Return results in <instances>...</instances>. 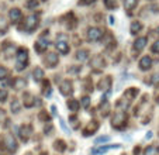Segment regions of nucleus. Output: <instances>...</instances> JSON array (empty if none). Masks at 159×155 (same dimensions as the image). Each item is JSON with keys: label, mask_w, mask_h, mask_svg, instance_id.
Wrapping results in <instances>:
<instances>
[{"label": "nucleus", "mask_w": 159, "mask_h": 155, "mask_svg": "<svg viewBox=\"0 0 159 155\" xmlns=\"http://www.w3.org/2000/svg\"><path fill=\"white\" fill-rule=\"evenodd\" d=\"M54 149L55 151H58V152H63L66 149V144L63 143L62 140H57L54 143Z\"/></svg>", "instance_id": "nucleus-22"}, {"label": "nucleus", "mask_w": 159, "mask_h": 155, "mask_svg": "<svg viewBox=\"0 0 159 155\" xmlns=\"http://www.w3.org/2000/svg\"><path fill=\"white\" fill-rule=\"evenodd\" d=\"M51 111H52V114H55V113H57V107H55L54 105L51 106Z\"/></svg>", "instance_id": "nucleus-43"}, {"label": "nucleus", "mask_w": 159, "mask_h": 155, "mask_svg": "<svg viewBox=\"0 0 159 155\" xmlns=\"http://www.w3.org/2000/svg\"><path fill=\"white\" fill-rule=\"evenodd\" d=\"M151 49H152V52H155V54H158L159 52V41L153 42V45L151 47Z\"/></svg>", "instance_id": "nucleus-37"}, {"label": "nucleus", "mask_w": 159, "mask_h": 155, "mask_svg": "<svg viewBox=\"0 0 159 155\" xmlns=\"http://www.w3.org/2000/svg\"><path fill=\"white\" fill-rule=\"evenodd\" d=\"M25 85H27V82L23 79V78H17L14 82H13V87H14L16 90H21V89H24Z\"/></svg>", "instance_id": "nucleus-19"}, {"label": "nucleus", "mask_w": 159, "mask_h": 155, "mask_svg": "<svg viewBox=\"0 0 159 155\" xmlns=\"http://www.w3.org/2000/svg\"><path fill=\"white\" fill-rule=\"evenodd\" d=\"M44 131L47 133V134H48V133H51L52 131V125L51 124H47V125H45V128H44Z\"/></svg>", "instance_id": "nucleus-40"}, {"label": "nucleus", "mask_w": 159, "mask_h": 155, "mask_svg": "<svg viewBox=\"0 0 159 155\" xmlns=\"http://www.w3.org/2000/svg\"><path fill=\"white\" fill-rule=\"evenodd\" d=\"M10 109H11L13 113H18V111H20V101H18L17 99H13L11 105H10Z\"/></svg>", "instance_id": "nucleus-29"}, {"label": "nucleus", "mask_w": 159, "mask_h": 155, "mask_svg": "<svg viewBox=\"0 0 159 155\" xmlns=\"http://www.w3.org/2000/svg\"><path fill=\"white\" fill-rule=\"evenodd\" d=\"M9 17L13 23H17V21L21 18V10L20 9H11L9 12Z\"/></svg>", "instance_id": "nucleus-13"}, {"label": "nucleus", "mask_w": 159, "mask_h": 155, "mask_svg": "<svg viewBox=\"0 0 159 155\" xmlns=\"http://www.w3.org/2000/svg\"><path fill=\"white\" fill-rule=\"evenodd\" d=\"M9 30V23L4 20V17L0 16V34H6Z\"/></svg>", "instance_id": "nucleus-25"}, {"label": "nucleus", "mask_w": 159, "mask_h": 155, "mask_svg": "<svg viewBox=\"0 0 159 155\" xmlns=\"http://www.w3.org/2000/svg\"><path fill=\"white\" fill-rule=\"evenodd\" d=\"M18 134H20L21 141H24V143H27V141L31 138V135H33V128H31V125L24 124L23 127L20 128V131H18Z\"/></svg>", "instance_id": "nucleus-6"}, {"label": "nucleus", "mask_w": 159, "mask_h": 155, "mask_svg": "<svg viewBox=\"0 0 159 155\" xmlns=\"http://www.w3.org/2000/svg\"><path fill=\"white\" fill-rule=\"evenodd\" d=\"M141 28H142V24L139 23V21H132L129 30H131V34H137L141 31Z\"/></svg>", "instance_id": "nucleus-26"}, {"label": "nucleus", "mask_w": 159, "mask_h": 155, "mask_svg": "<svg viewBox=\"0 0 159 155\" xmlns=\"http://www.w3.org/2000/svg\"><path fill=\"white\" fill-rule=\"evenodd\" d=\"M158 103H159V99H158Z\"/></svg>", "instance_id": "nucleus-46"}, {"label": "nucleus", "mask_w": 159, "mask_h": 155, "mask_svg": "<svg viewBox=\"0 0 159 155\" xmlns=\"http://www.w3.org/2000/svg\"><path fill=\"white\" fill-rule=\"evenodd\" d=\"M94 0H79V4H82V6H86V4H90L93 3Z\"/></svg>", "instance_id": "nucleus-38"}, {"label": "nucleus", "mask_w": 159, "mask_h": 155, "mask_svg": "<svg viewBox=\"0 0 159 155\" xmlns=\"http://www.w3.org/2000/svg\"><path fill=\"white\" fill-rule=\"evenodd\" d=\"M34 100H35V97H34L31 93H24V106L25 107H33Z\"/></svg>", "instance_id": "nucleus-21"}, {"label": "nucleus", "mask_w": 159, "mask_h": 155, "mask_svg": "<svg viewBox=\"0 0 159 155\" xmlns=\"http://www.w3.org/2000/svg\"><path fill=\"white\" fill-rule=\"evenodd\" d=\"M103 37V33L102 30H99V28L96 27H92L89 28V31H87V40L92 42H96V41H100Z\"/></svg>", "instance_id": "nucleus-5"}, {"label": "nucleus", "mask_w": 159, "mask_h": 155, "mask_svg": "<svg viewBox=\"0 0 159 155\" xmlns=\"http://www.w3.org/2000/svg\"><path fill=\"white\" fill-rule=\"evenodd\" d=\"M158 151H159V149H158Z\"/></svg>", "instance_id": "nucleus-47"}, {"label": "nucleus", "mask_w": 159, "mask_h": 155, "mask_svg": "<svg viewBox=\"0 0 159 155\" xmlns=\"http://www.w3.org/2000/svg\"><path fill=\"white\" fill-rule=\"evenodd\" d=\"M57 49H58V52H61V54H68V52H69V45L66 44L65 41H58Z\"/></svg>", "instance_id": "nucleus-16"}, {"label": "nucleus", "mask_w": 159, "mask_h": 155, "mask_svg": "<svg viewBox=\"0 0 159 155\" xmlns=\"http://www.w3.org/2000/svg\"><path fill=\"white\" fill-rule=\"evenodd\" d=\"M47 48H48V41H45V40L39 38L38 41L35 42V49H37V52H44Z\"/></svg>", "instance_id": "nucleus-15"}, {"label": "nucleus", "mask_w": 159, "mask_h": 155, "mask_svg": "<svg viewBox=\"0 0 159 155\" xmlns=\"http://www.w3.org/2000/svg\"><path fill=\"white\" fill-rule=\"evenodd\" d=\"M7 96H9V93L6 89H0V101H6Z\"/></svg>", "instance_id": "nucleus-36"}, {"label": "nucleus", "mask_w": 159, "mask_h": 155, "mask_svg": "<svg viewBox=\"0 0 159 155\" xmlns=\"http://www.w3.org/2000/svg\"><path fill=\"white\" fill-rule=\"evenodd\" d=\"M151 66H152V59H151V57H142L141 61H139V69L141 71H148V69H151Z\"/></svg>", "instance_id": "nucleus-10"}, {"label": "nucleus", "mask_w": 159, "mask_h": 155, "mask_svg": "<svg viewBox=\"0 0 159 155\" xmlns=\"http://www.w3.org/2000/svg\"><path fill=\"white\" fill-rule=\"evenodd\" d=\"M38 0H28L27 3H25V6L28 7V9H35V7H38Z\"/></svg>", "instance_id": "nucleus-34"}, {"label": "nucleus", "mask_w": 159, "mask_h": 155, "mask_svg": "<svg viewBox=\"0 0 159 155\" xmlns=\"http://www.w3.org/2000/svg\"><path fill=\"white\" fill-rule=\"evenodd\" d=\"M158 34H159V27H158Z\"/></svg>", "instance_id": "nucleus-45"}, {"label": "nucleus", "mask_w": 159, "mask_h": 155, "mask_svg": "<svg viewBox=\"0 0 159 155\" xmlns=\"http://www.w3.org/2000/svg\"><path fill=\"white\" fill-rule=\"evenodd\" d=\"M138 3V0H124V7H125L128 12H131L135 6Z\"/></svg>", "instance_id": "nucleus-27"}, {"label": "nucleus", "mask_w": 159, "mask_h": 155, "mask_svg": "<svg viewBox=\"0 0 159 155\" xmlns=\"http://www.w3.org/2000/svg\"><path fill=\"white\" fill-rule=\"evenodd\" d=\"M79 105H80L83 109H87L90 106V97H89V96H84V97H82V100H80V103H79Z\"/></svg>", "instance_id": "nucleus-31"}, {"label": "nucleus", "mask_w": 159, "mask_h": 155, "mask_svg": "<svg viewBox=\"0 0 159 155\" xmlns=\"http://www.w3.org/2000/svg\"><path fill=\"white\" fill-rule=\"evenodd\" d=\"M120 144H114V145H108V147H100V148H97V149H93L92 151V154H104V152H107L108 149H111V148H120Z\"/></svg>", "instance_id": "nucleus-18"}, {"label": "nucleus", "mask_w": 159, "mask_h": 155, "mask_svg": "<svg viewBox=\"0 0 159 155\" xmlns=\"http://www.w3.org/2000/svg\"><path fill=\"white\" fill-rule=\"evenodd\" d=\"M148 40L147 37H141V38H137L134 42V51H137V52H139V51H142L145 48V45H147Z\"/></svg>", "instance_id": "nucleus-11"}, {"label": "nucleus", "mask_w": 159, "mask_h": 155, "mask_svg": "<svg viewBox=\"0 0 159 155\" xmlns=\"http://www.w3.org/2000/svg\"><path fill=\"white\" fill-rule=\"evenodd\" d=\"M153 82H158L159 81V73H156V75H153Z\"/></svg>", "instance_id": "nucleus-42"}, {"label": "nucleus", "mask_w": 159, "mask_h": 155, "mask_svg": "<svg viewBox=\"0 0 159 155\" xmlns=\"http://www.w3.org/2000/svg\"><path fill=\"white\" fill-rule=\"evenodd\" d=\"M156 154H158V148L155 145H149L144 152V155H156Z\"/></svg>", "instance_id": "nucleus-30"}, {"label": "nucleus", "mask_w": 159, "mask_h": 155, "mask_svg": "<svg viewBox=\"0 0 159 155\" xmlns=\"http://www.w3.org/2000/svg\"><path fill=\"white\" fill-rule=\"evenodd\" d=\"M92 65L97 66V68H104L106 62H104V59H103L102 57H94L93 59H92Z\"/></svg>", "instance_id": "nucleus-23"}, {"label": "nucleus", "mask_w": 159, "mask_h": 155, "mask_svg": "<svg viewBox=\"0 0 159 155\" xmlns=\"http://www.w3.org/2000/svg\"><path fill=\"white\" fill-rule=\"evenodd\" d=\"M59 123H61V127H62V130L66 133V134H70V133H72V131H70V128L68 127V125H66L65 120H63L62 117H59Z\"/></svg>", "instance_id": "nucleus-32"}, {"label": "nucleus", "mask_w": 159, "mask_h": 155, "mask_svg": "<svg viewBox=\"0 0 159 155\" xmlns=\"http://www.w3.org/2000/svg\"><path fill=\"white\" fill-rule=\"evenodd\" d=\"M7 76H9V71L3 66H0V79H6Z\"/></svg>", "instance_id": "nucleus-35"}, {"label": "nucleus", "mask_w": 159, "mask_h": 155, "mask_svg": "<svg viewBox=\"0 0 159 155\" xmlns=\"http://www.w3.org/2000/svg\"><path fill=\"white\" fill-rule=\"evenodd\" d=\"M107 141H110V135H102V137L94 140V144H102V143H107Z\"/></svg>", "instance_id": "nucleus-33"}, {"label": "nucleus", "mask_w": 159, "mask_h": 155, "mask_svg": "<svg viewBox=\"0 0 159 155\" xmlns=\"http://www.w3.org/2000/svg\"><path fill=\"white\" fill-rule=\"evenodd\" d=\"M59 90H61V93H62L63 96H69V95H72L73 93V86H72V82L70 81H62L61 82V85H59Z\"/></svg>", "instance_id": "nucleus-7"}, {"label": "nucleus", "mask_w": 159, "mask_h": 155, "mask_svg": "<svg viewBox=\"0 0 159 155\" xmlns=\"http://www.w3.org/2000/svg\"><path fill=\"white\" fill-rule=\"evenodd\" d=\"M87 58H89V52H87V51L80 49V51H78V52H76V59H78V61H80V62H83V61H86Z\"/></svg>", "instance_id": "nucleus-24"}, {"label": "nucleus", "mask_w": 159, "mask_h": 155, "mask_svg": "<svg viewBox=\"0 0 159 155\" xmlns=\"http://www.w3.org/2000/svg\"><path fill=\"white\" fill-rule=\"evenodd\" d=\"M0 155H2V154H0Z\"/></svg>", "instance_id": "nucleus-48"}, {"label": "nucleus", "mask_w": 159, "mask_h": 155, "mask_svg": "<svg viewBox=\"0 0 159 155\" xmlns=\"http://www.w3.org/2000/svg\"><path fill=\"white\" fill-rule=\"evenodd\" d=\"M104 6L110 10H114L118 7V3H117V0H104Z\"/></svg>", "instance_id": "nucleus-28"}, {"label": "nucleus", "mask_w": 159, "mask_h": 155, "mask_svg": "<svg viewBox=\"0 0 159 155\" xmlns=\"http://www.w3.org/2000/svg\"><path fill=\"white\" fill-rule=\"evenodd\" d=\"M44 62L48 65V68H55V65L58 63V55L55 52H49L44 58Z\"/></svg>", "instance_id": "nucleus-8"}, {"label": "nucleus", "mask_w": 159, "mask_h": 155, "mask_svg": "<svg viewBox=\"0 0 159 155\" xmlns=\"http://www.w3.org/2000/svg\"><path fill=\"white\" fill-rule=\"evenodd\" d=\"M33 76H34V81L35 82H41L42 79H44V71L37 66V68L33 71Z\"/></svg>", "instance_id": "nucleus-20"}, {"label": "nucleus", "mask_w": 159, "mask_h": 155, "mask_svg": "<svg viewBox=\"0 0 159 155\" xmlns=\"http://www.w3.org/2000/svg\"><path fill=\"white\" fill-rule=\"evenodd\" d=\"M111 86V78L110 76H106L103 78L102 81L99 82V89L100 90H108Z\"/></svg>", "instance_id": "nucleus-12"}, {"label": "nucleus", "mask_w": 159, "mask_h": 155, "mask_svg": "<svg viewBox=\"0 0 159 155\" xmlns=\"http://www.w3.org/2000/svg\"><path fill=\"white\" fill-rule=\"evenodd\" d=\"M41 155H48V154H47V152H42V154Z\"/></svg>", "instance_id": "nucleus-44"}, {"label": "nucleus", "mask_w": 159, "mask_h": 155, "mask_svg": "<svg viewBox=\"0 0 159 155\" xmlns=\"http://www.w3.org/2000/svg\"><path fill=\"white\" fill-rule=\"evenodd\" d=\"M66 106H68V109H69L70 111H78L79 107H80V105H79V101L76 100V99H70V100L66 101Z\"/></svg>", "instance_id": "nucleus-17"}, {"label": "nucleus", "mask_w": 159, "mask_h": 155, "mask_svg": "<svg viewBox=\"0 0 159 155\" xmlns=\"http://www.w3.org/2000/svg\"><path fill=\"white\" fill-rule=\"evenodd\" d=\"M97 130H99V123L93 120V121H90L89 124L86 125V128L83 130V135H86V137H87V135H90V134H93V133H96Z\"/></svg>", "instance_id": "nucleus-9"}, {"label": "nucleus", "mask_w": 159, "mask_h": 155, "mask_svg": "<svg viewBox=\"0 0 159 155\" xmlns=\"http://www.w3.org/2000/svg\"><path fill=\"white\" fill-rule=\"evenodd\" d=\"M151 138H152V133L148 131V133H147V135H145V140H151Z\"/></svg>", "instance_id": "nucleus-41"}, {"label": "nucleus", "mask_w": 159, "mask_h": 155, "mask_svg": "<svg viewBox=\"0 0 159 155\" xmlns=\"http://www.w3.org/2000/svg\"><path fill=\"white\" fill-rule=\"evenodd\" d=\"M3 144H4V147H6V149L9 152H16L17 151V148H18L16 138L13 137V135H10V134H6L3 137Z\"/></svg>", "instance_id": "nucleus-4"}, {"label": "nucleus", "mask_w": 159, "mask_h": 155, "mask_svg": "<svg viewBox=\"0 0 159 155\" xmlns=\"http://www.w3.org/2000/svg\"><path fill=\"white\" fill-rule=\"evenodd\" d=\"M38 117H39V120H44L45 123H47V120H49V117L47 116V114H45L44 111H42V113H39V116H38Z\"/></svg>", "instance_id": "nucleus-39"}, {"label": "nucleus", "mask_w": 159, "mask_h": 155, "mask_svg": "<svg viewBox=\"0 0 159 155\" xmlns=\"http://www.w3.org/2000/svg\"><path fill=\"white\" fill-rule=\"evenodd\" d=\"M16 61H17V63H16L17 68L16 69H17V71H23L28 61V51L25 49V48H20V49L17 51V55H16Z\"/></svg>", "instance_id": "nucleus-2"}, {"label": "nucleus", "mask_w": 159, "mask_h": 155, "mask_svg": "<svg viewBox=\"0 0 159 155\" xmlns=\"http://www.w3.org/2000/svg\"><path fill=\"white\" fill-rule=\"evenodd\" d=\"M38 23H39L38 16H35V14L28 16L24 21V30L27 31V33H31V31H34L37 27H38Z\"/></svg>", "instance_id": "nucleus-3"}, {"label": "nucleus", "mask_w": 159, "mask_h": 155, "mask_svg": "<svg viewBox=\"0 0 159 155\" xmlns=\"http://www.w3.org/2000/svg\"><path fill=\"white\" fill-rule=\"evenodd\" d=\"M137 95H138V89H137V87H129V89L124 93V99H125L127 101H131Z\"/></svg>", "instance_id": "nucleus-14"}, {"label": "nucleus", "mask_w": 159, "mask_h": 155, "mask_svg": "<svg viewBox=\"0 0 159 155\" xmlns=\"http://www.w3.org/2000/svg\"><path fill=\"white\" fill-rule=\"evenodd\" d=\"M127 113L125 111H117V113L113 116V119H111V125L114 128H117V130H121L123 127H125L127 125Z\"/></svg>", "instance_id": "nucleus-1"}]
</instances>
